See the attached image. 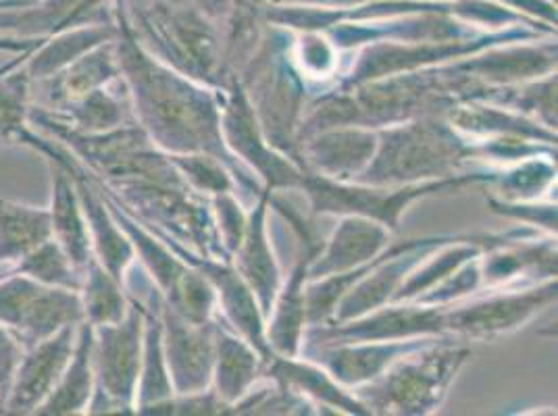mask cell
Wrapping results in <instances>:
<instances>
[{
  "label": "cell",
  "instance_id": "cell-1",
  "mask_svg": "<svg viewBox=\"0 0 558 416\" xmlns=\"http://www.w3.org/2000/svg\"><path fill=\"white\" fill-rule=\"evenodd\" d=\"M113 20L121 79L134 102L140 127L150 142L173 152L221 148L209 98L190 90L180 75L167 70L140 45L125 13V0L113 2Z\"/></svg>",
  "mask_w": 558,
  "mask_h": 416
},
{
  "label": "cell",
  "instance_id": "cell-2",
  "mask_svg": "<svg viewBox=\"0 0 558 416\" xmlns=\"http://www.w3.org/2000/svg\"><path fill=\"white\" fill-rule=\"evenodd\" d=\"M130 25L155 59L182 73L210 77L215 65V36L198 9L175 7L165 0L132 4L125 0Z\"/></svg>",
  "mask_w": 558,
  "mask_h": 416
},
{
  "label": "cell",
  "instance_id": "cell-3",
  "mask_svg": "<svg viewBox=\"0 0 558 416\" xmlns=\"http://www.w3.org/2000/svg\"><path fill=\"white\" fill-rule=\"evenodd\" d=\"M93 331L96 388L86 415L134 408L144 347V308L130 304L121 321L96 325Z\"/></svg>",
  "mask_w": 558,
  "mask_h": 416
},
{
  "label": "cell",
  "instance_id": "cell-4",
  "mask_svg": "<svg viewBox=\"0 0 558 416\" xmlns=\"http://www.w3.org/2000/svg\"><path fill=\"white\" fill-rule=\"evenodd\" d=\"M471 157L466 148L442 123H415L388 132L377 161L359 180L384 185L432 178Z\"/></svg>",
  "mask_w": 558,
  "mask_h": 416
},
{
  "label": "cell",
  "instance_id": "cell-5",
  "mask_svg": "<svg viewBox=\"0 0 558 416\" xmlns=\"http://www.w3.org/2000/svg\"><path fill=\"white\" fill-rule=\"evenodd\" d=\"M82 321L84 310L75 290L50 287L20 273L0 276V325L22 346H34Z\"/></svg>",
  "mask_w": 558,
  "mask_h": 416
},
{
  "label": "cell",
  "instance_id": "cell-6",
  "mask_svg": "<svg viewBox=\"0 0 558 416\" xmlns=\"http://www.w3.org/2000/svg\"><path fill=\"white\" fill-rule=\"evenodd\" d=\"M77 327H65L38 344L24 347L7 390L2 415L29 416L38 413L70 363Z\"/></svg>",
  "mask_w": 558,
  "mask_h": 416
},
{
  "label": "cell",
  "instance_id": "cell-7",
  "mask_svg": "<svg viewBox=\"0 0 558 416\" xmlns=\"http://www.w3.org/2000/svg\"><path fill=\"white\" fill-rule=\"evenodd\" d=\"M465 356L466 350H448L400 365L375 388V404L381 408H398V413H423L432 408L440 402Z\"/></svg>",
  "mask_w": 558,
  "mask_h": 416
},
{
  "label": "cell",
  "instance_id": "cell-8",
  "mask_svg": "<svg viewBox=\"0 0 558 416\" xmlns=\"http://www.w3.org/2000/svg\"><path fill=\"white\" fill-rule=\"evenodd\" d=\"M29 52L15 54L13 61L0 68V144L24 146L47 161H54L61 155V146L29 123L34 82L24 68Z\"/></svg>",
  "mask_w": 558,
  "mask_h": 416
},
{
  "label": "cell",
  "instance_id": "cell-9",
  "mask_svg": "<svg viewBox=\"0 0 558 416\" xmlns=\"http://www.w3.org/2000/svg\"><path fill=\"white\" fill-rule=\"evenodd\" d=\"M480 178H457V180H444L440 184L423 185L413 189H400L395 194H381L379 189H352L342 185L331 184L326 178H311L303 180L308 194L313 196V203L317 210H331V212H344V210H356L369 217H377L384 223H390L396 228L398 215L404 205L417 196H423L434 189H448V187H461V185L475 182Z\"/></svg>",
  "mask_w": 558,
  "mask_h": 416
},
{
  "label": "cell",
  "instance_id": "cell-10",
  "mask_svg": "<svg viewBox=\"0 0 558 416\" xmlns=\"http://www.w3.org/2000/svg\"><path fill=\"white\" fill-rule=\"evenodd\" d=\"M71 155L68 161L48 162L50 167V235L65 250L71 262L84 271L93 258V242L88 232V221L80 203V194L70 171Z\"/></svg>",
  "mask_w": 558,
  "mask_h": 416
},
{
  "label": "cell",
  "instance_id": "cell-11",
  "mask_svg": "<svg viewBox=\"0 0 558 416\" xmlns=\"http://www.w3.org/2000/svg\"><path fill=\"white\" fill-rule=\"evenodd\" d=\"M163 338L165 363L169 365V379L175 381V388L182 393L196 392L207 386L210 375L209 333L187 329V319L165 306Z\"/></svg>",
  "mask_w": 558,
  "mask_h": 416
},
{
  "label": "cell",
  "instance_id": "cell-12",
  "mask_svg": "<svg viewBox=\"0 0 558 416\" xmlns=\"http://www.w3.org/2000/svg\"><path fill=\"white\" fill-rule=\"evenodd\" d=\"M113 0H34L22 9L0 11V34L48 38L73 25L96 24L94 15Z\"/></svg>",
  "mask_w": 558,
  "mask_h": 416
},
{
  "label": "cell",
  "instance_id": "cell-13",
  "mask_svg": "<svg viewBox=\"0 0 558 416\" xmlns=\"http://www.w3.org/2000/svg\"><path fill=\"white\" fill-rule=\"evenodd\" d=\"M116 38V20L73 25L48 36L43 45L34 48L25 59V71L34 84H43L54 77L59 71L65 70L75 59L86 54L88 50L111 42Z\"/></svg>",
  "mask_w": 558,
  "mask_h": 416
},
{
  "label": "cell",
  "instance_id": "cell-14",
  "mask_svg": "<svg viewBox=\"0 0 558 416\" xmlns=\"http://www.w3.org/2000/svg\"><path fill=\"white\" fill-rule=\"evenodd\" d=\"M93 325L82 321L77 327L75 347L70 363L63 370L57 388L36 415L73 416L86 415L96 388L93 360Z\"/></svg>",
  "mask_w": 558,
  "mask_h": 416
},
{
  "label": "cell",
  "instance_id": "cell-15",
  "mask_svg": "<svg viewBox=\"0 0 558 416\" xmlns=\"http://www.w3.org/2000/svg\"><path fill=\"white\" fill-rule=\"evenodd\" d=\"M121 77L117 61L116 40L88 50L54 77L43 82L47 86L48 109H59L71 100L105 88Z\"/></svg>",
  "mask_w": 558,
  "mask_h": 416
},
{
  "label": "cell",
  "instance_id": "cell-16",
  "mask_svg": "<svg viewBox=\"0 0 558 416\" xmlns=\"http://www.w3.org/2000/svg\"><path fill=\"white\" fill-rule=\"evenodd\" d=\"M555 294L557 292L550 285L546 290H534L523 296H507V298H498V301L484 302V304L469 306V308L452 313L448 319H444V325H448L450 329L469 333V335L500 333V331H507L511 327L523 323L537 306L553 301Z\"/></svg>",
  "mask_w": 558,
  "mask_h": 416
},
{
  "label": "cell",
  "instance_id": "cell-17",
  "mask_svg": "<svg viewBox=\"0 0 558 416\" xmlns=\"http://www.w3.org/2000/svg\"><path fill=\"white\" fill-rule=\"evenodd\" d=\"M48 237H52L48 208L0 198V276L11 273L25 255Z\"/></svg>",
  "mask_w": 558,
  "mask_h": 416
},
{
  "label": "cell",
  "instance_id": "cell-18",
  "mask_svg": "<svg viewBox=\"0 0 558 416\" xmlns=\"http://www.w3.org/2000/svg\"><path fill=\"white\" fill-rule=\"evenodd\" d=\"M255 115L253 109L248 107L246 98L242 90H235L233 105L230 107V113L226 117V130L228 136L235 144V148L251 161L255 162L256 169L271 182V184H294L299 180V173L278 157H274L258 139L256 132Z\"/></svg>",
  "mask_w": 558,
  "mask_h": 416
},
{
  "label": "cell",
  "instance_id": "cell-19",
  "mask_svg": "<svg viewBox=\"0 0 558 416\" xmlns=\"http://www.w3.org/2000/svg\"><path fill=\"white\" fill-rule=\"evenodd\" d=\"M77 294L84 310V321L93 327L117 323L130 310L123 283L113 278L94 256L82 271V285Z\"/></svg>",
  "mask_w": 558,
  "mask_h": 416
},
{
  "label": "cell",
  "instance_id": "cell-20",
  "mask_svg": "<svg viewBox=\"0 0 558 416\" xmlns=\"http://www.w3.org/2000/svg\"><path fill=\"white\" fill-rule=\"evenodd\" d=\"M375 136L369 132H333L311 144V161L324 173L347 180L372 161Z\"/></svg>",
  "mask_w": 558,
  "mask_h": 416
},
{
  "label": "cell",
  "instance_id": "cell-21",
  "mask_svg": "<svg viewBox=\"0 0 558 416\" xmlns=\"http://www.w3.org/2000/svg\"><path fill=\"white\" fill-rule=\"evenodd\" d=\"M386 240V232L372 221L349 219L342 223V228L336 232V237L324 256V260L315 267V276H333L352 265H361L369 260Z\"/></svg>",
  "mask_w": 558,
  "mask_h": 416
},
{
  "label": "cell",
  "instance_id": "cell-22",
  "mask_svg": "<svg viewBox=\"0 0 558 416\" xmlns=\"http://www.w3.org/2000/svg\"><path fill=\"white\" fill-rule=\"evenodd\" d=\"M113 84L98 88L94 93L84 94L59 109H48V107L47 109L59 117L68 127L80 132V134L111 132V130L125 125L123 100L111 90Z\"/></svg>",
  "mask_w": 558,
  "mask_h": 416
},
{
  "label": "cell",
  "instance_id": "cell-23",
  "mask_svg": "<svg viewBox=\"0 0 558 416\" xmlns=\"http://www.w3.org/2000/svg\"><path fill=\"white\" fill-rule=\"evenodd\" d=\"M442 325L444 317L436 310L400 308V310L381 313L367 323L347 327L338 333L349 335V338H361V340H392V338H407V335H415V333L440 331Z\"/></svg>",
  "mask_w": 558,
  "mask_h": 416
},
{
  "label": "cell",
  "instance_id": "cell-24",
  "mask_svg": "<svg viewBox=\"0 0 558 416\" xmlns=\"http://www.w3.org/2000/svg\"><path fill=\"white\" fill-rule=\"evenodd\" d=\"M11 273H20L50 287H65L75 292L82 285V271L71 262L70 256L52 237L25 255Z\"/></svg>",
  "mask_w": 558,
  "mask_h": 416
},
{
  "label": "cell",
  "instance_id": "cell-25",
  "mask_svg": "<svg viewBox=\"0 0 558 416\" xmlns=\"http://www.w3.org/2000/svg\"><path fill=\"white\" fill-rule=\"evenodd\" d=\"M263 215H265V200L258 207L253 217V223L248 228V240L242 253V271L246 279L251 281L253 290L260 296L265 310L269 308L271 298L276 294V285H278V271H276V262L274 256L267 248L265 242V233H263Z\"/></svg>",
  "mask_w": 558,
  "mask_h": 416
},
{
  "label": "cell",
  "instance_id": "cell-26",
  "mask_svg": "<svg viewBox=\"0 0 558 416\" xmlns=\"http://www.w3.org/2000/svg\"><path fill=\"white\" fill-rule=\"evenodd\" d=\"M400 350L402 347L398 344L361 347V350H331L324 354L322 360L340 381L361 383L369 377H375Z\"/></svg>",
  "mask_w": 558,
  "mask_h": 416
},
{
  "label": "cell",
  "instance_id": "cell-27",
  "mask_svg": "<svg viewBox=\"0 0 558 416\" xmlns=\"http://www.w3.org/2000/svg\"><path fill=\"white\" fill-rule=\"evenodd\" d=\"M213 279L217 281L221 294H223V304L226 310L232 315L235 325L242 327V331L253 340V344L263 350V340H260V321L256 313L255 298L251 296L248 287L238 279V276L223 269V267H207Z\"/></svg>",
  "mask_w": 558,
  "mask_h": 416
},
{
  "label": "cell",
  "instance_id": "cell-28",
  "mask_svg": "<svg viewBox=\"0 0 558 416\" xmlns=\"http://www.w3.org/2000/svg\"><path fill=\"white\" fill-rule=\"evenodd\" d=\"M308 260H313V258H308ZM308 260L301 262L294 278L288 283L283 301L279 304L278 319L271 329L274 346L286 354H294L299 346V335H301V325L304 319L303 281Z\"/></svg>",
  "mask_w": 558,
  "mask_h": 416
},
{
  "label": "cell",
  "instance_id": "cell-29",
  "mask_svg": "<svg viewBox=\"0 0 558 416\" xmlns=\"http://www.w3.org/2000/svg\"><path fill=\"white\" fill-rule=\"evenodd\" d=\"M256 356L233 338H219V393L233 400L253 381Z\"/></svg>",
  "mask_w": 558,
  "mask_h": 416
},
{
  "label": "cell",
  "instance_id": "cell-30",
  "mask_svg": "<svg viewBox=\"0 0 558 416\" xmlns=\"http://www.w3.org/2000/svg\"><path fill=\"white\" fill-rule=\"evenodd\" d=\"M274 372L286 383H294V386L303 388L306 392L315 393L317 397H324L327 402H333V404H338L342 408H349L350 413H361V406L340 392L322 370L279 360L278 367L274 369Z\"/></svg>",
  "mask_w": 558,
  "mask_h": 416
},
{
  "label": "cell",
  "instance_id": "cell-31",
  "mask_svg": "<svg viewBox=\"0 0 558 416\" xmlns=\"http://www.w3.org/2000/svg\"><path fill=\"white\" fill-rule=\"evenodd\" d=\"M173 164H178L190 180L205 189H213V192H228L230 189V180L223 173V169L217 162L210 161L209 157H173Z\"/></svg>",
  "mask_w": 558,
  "mask_h": 416
},
{
  "label": "cell",
  "instance_id": "cell-32",
  "mask_svg": "<svg viewBox=\"0 0 558 416\" xmlns=\"http://www.w3.org/2000/svg\"><path fill=\"white\" fill-rule=\"evenodd\" d=\"M471 255H473V250H452V253H448V255L440 256V258L434 260L423 273H418V276L411 279V281L402 287V292L398 294V298H409V296H413V294H418L423 287L432 285L436 279H442L446 273L454 271V269Z\"/></svg>",
  "mask_w": 558,
  "mask_h": 416
},
{
  "label": "cell",
  "instance_id": "cell-33",
  "mask_svg": "<svg viewBox=\"0 0 558 416\" xmlns=\"http://www.w3.org/2000/svg\"><path fill=\"white\" fill-rule=\"evenodd\" d=\"M553 175H555L553 164L527 162L525 167L517 169L509 175V189L519 192V198H530L537 189H542L544 185L548 184L553 180Z\"/></svg>",
  "mask_w": 558,
  "mask_h": 416
},
{
  "label": "cell",
  "instance_id": "cell-34",
  "mask_svg": "<svg viewBox=\"0 0 558 416\" xmlns=\"http://www.w3.org/2000/svg\"><path fill=\"white\" fill-rule=\"evenodd\" d=\"M24 346L20 344V340L0 325V377L4 379V383H11L13 370L17 367L20 358H22Z\"/></svg>",
  "mask_w": 558,
  "mask_h": 416
},
{
  "label": "cell",
  "instance_id": "cell-35",
  "mask_svg": "<svg viewBox=\"0 0 558 416\" xmlns=\"http://www.w3.org/2000/svg\"><path fill=\"white\" fill-rule=\"evenodd\" d=\"M45 38H32V36H15V34H0V54H24L38 45H43Z\"/></svg>",
  "mask_w": 558,
  "mask_h": 416
},
{
  "label": "cell",
  "instance_id": "cell-36",
  "mask_svg": "<svg viewBox=\"0 0 558 416\" xmlns=\"http://www.w3.org/2000/svg\"><path fill=\"white\" fill-rule=\"evenodd\" d=\"M192 4L207 20H217V17H223L232 11L233 0H192Z\"/></svg>",
  "mask_w": 558,
  "mask_h": 416
},
{
  "label": "cell",
  "instance_id": "cell-37",
  "mask_svg": "<svg viewBox=\"0 0 558 416\" xmlns=\"http://www.w3.org/2000/svg\"><path fill=\"white\" fill-rule=\"evenodd\" d=\"M311 4H365V2H379V0H299Z\"/></svg>",
  "mask_w": 558,
  "mask_h": 416
},
{
  "label": "cell",
  "instance_id": "cell-38",
  "mask_svg": "<svg viewBox=\"0 0 558 416\" xmlns=\"http://www.w3.org/2000/svg\"><path fill=\"white\" fill-rule=\"evenodd\" d=\"M34 0H0V11H9V9H22L32 4Z\"/></svg>",
  "mask_w": 558,
  "mask_h": 416
},
{
  "label": "cell",
  "instance_id": "cell-39",
  "mask_svg": "<svg viewBox=\"0 0 558 416\" xmlns=\"http://www.w3.org/2000/svg\"><path fill=\"white\" fill-rule=\"evenodd\" d=\"M7 390L9 386L4 383V379L0 377V415H2V408H4V397H7Z\"/></svg>",
  "mask_w": 558,
  "mask_h": 416
}]
</instances>
